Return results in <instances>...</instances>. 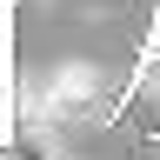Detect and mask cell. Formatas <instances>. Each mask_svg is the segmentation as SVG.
<instances>
[{"instance_id": "cell-1", "label": "cell", "mask_w": 160, "mask_h": 160, "mask_svg": "<svg viewBox=\"0 0 160 160\" xmlns=\"http://www.w3.org/2000/svg\"><path fill=\"white\" fill-rule=\"evenodd\" d=\"M47 113H53V120L100 113V73H93V67H60V73L47 80Z\"/></svg>"}]
</instances>
